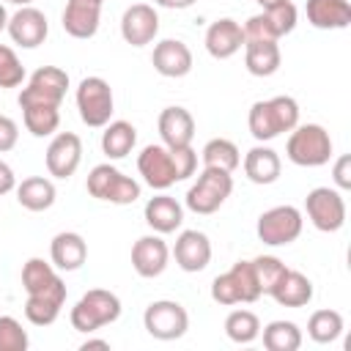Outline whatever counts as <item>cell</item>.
<instances>
[{"instance_id": "obj_35", "label": "cell", "mask_w": 351, "mask_h": 351, "mask_svg": "<svg viewBox=\"0 0 351 351\" xmlns=\"http://www.w3.org/2000/svg\"><path fill=\"white\" fill-rule=\"evenodd\" d=\"M307 335L315 343H335L343 335V315L337 310H315L307 321Z\"/></svg>"}, {"instance_id": "obj_28", "label": "cell", "mask_w": 351, "mask_h": 351, "mask_svg": "<svg viewBox=\"0 0 351 351\" xmlns=\"http://www.w3.org/2000/svg\"><path fill=\"white\" fill-rule=\"evenodd\" d=\"M55 184L44 176H30L22 178V184H16V200L22 208L27 211H47L55 203Z\"/></svg>"}, {"instance_id": "obj_37", "label": "cell", "mask_w": 351, "mask_h": 351, "mask_svg": "<svg viewBox=\"0 0 351 351\" xmlns=\"http://www.w3.org/2000/svg\"><path fill=\"white\" fill-rule=\"evenodd\" d=\"M252 269H255V277H258V285H261V293H271V288L282 280V274L288 271V266L274 258V255H258L252 261Z\"/></svg>"}, {"instance_id": "obj_1", "label": "cell", "mask_w": 351, "mask_h": 351, "mask_svg": "<svg viewBox=\"0 0 351 351\" xmlns=\"http://www.w3.org/2000/svg\"><path fill=\"white\" fill-rule=\"evenodd\" d=\"M247 123H250V134L258 143L274 140L282 132H291L293 126H299V104L291 96H274L266 101H255L250 107Z\"/></svg>"}, {"instance_id": "obj_12", "label": "cell", "mask_w": 351, "mask_h": 351, "mask_svg": "<svg viewBox=\"0 0 351 351\" xmlns=\"http://www.w3.org/2000/svg\"><path fill=\"white\" fill-rule=\"evenodd\" d=\"M137 170L143 176V181L151 189H170L178 178H176V167H173V156L167 145H145L137 156Z\"/></svg>"}, {"instance_id": "obj_20", "label": "cell", "mask_w": 351, "mask_h": 351, "mask_svg": "<svg viewBox=\"0 0 351 351\" xmlns=\"http://www.w3.org/2000/svg\"><path fill=\"white\" fill-rule=\"evenodd\" d=\"M159 137L167 148H181L192 145L195 137V118L186 107H165L159 112Z\"/></svg>"}, {"instance_id": "obj_34", "label": "cell", "mask_w": 351, "mask_h": 351, "mask_svg": "<svg viewBox=\"0 0 351 351\" xmlns=\"http://www.w3.org/2000/svg\"><path fill=\"white\" fill-rule=\"evenodd\" d=\"M225 335L239 343V346H247L252 340H258L261 335V321L252 310H233L228 318H225Z\"/></svg>"}, {"instance_id": "obj_51", "label": "cell", "mask_w": 351, "mask_h": 351, "mask_svg": "<svg viewBox=\"0 0 351 351\" xmlns=\"http://www.w3.org/2000/svg\"><path fill=\"white\" fill-rule=\"evenodd\" d=\"M5 3H14V5H19V8H22V5H30L33 0H5Z\"/></svg>"}, {"instance_id": "obj_46", "label": "cell", "mask_w": 351, "mask_h": 351, "mask_svg": "<svg viewBox=\"0 0 351 351\" xmlns=\"http://www.w3.org/2000/svg\"><path fill=\"white\" fill-rule=\"evenodd\" d=\"M11 189H16V176H14L11 165H5L0 159V195H8Z\"/></svg>"}, {"instance_id": "obj_48", "label": "cell", "mask_w": 351, "mask_h": 351, "mask_svg": "<svg viewBox=\"0 0 351 351\" xmlns=\"http://www.w3.org/2000/svg\"><path fill=\"white\" fill-rule=\"evenodd\" d=\"M80 348H82V351H88V348H110V343H107V340H85Z\"/></svg>"}, {"instance_id": "obj_47", "label": "cell", "mask_w": 351, "mask_h": 351, "mask_svg": "<svg viewBox=\"0 0 351 351\" xmlns=\"http://www.w3.org/2000/svg\"><path fill=\"white\" fill-rule=\"evenodd\" d=\"M156 5H162V8H189V5H195L197 0H154Z\"/></svg>"}, {"instance_id": "obj_33", "label": "cell", "mask_w": 351, "mask_h": 351, "mask_svg": "<svg viewBox=\"0 0 351 351\" xmlns=\"http://www.w3.org/2000/svg\"><path fill=\"white\" fill-rule=\"evenodd\" d=\"M58 271L52 263H47L44 258H30L25 266H22V288L27 293H41L47 288H52L58 282Z\"/></svg>"}, {"instance_id": "obj_3", "label": "cell", "mask_w": 351, "mask_h": 351, "mask_svg": "<svg viewBox=\"0 0 351 351\" xmlns=\"http://www.w3.org/2000/svg\"><path fill=\"white\" fill-rule=\"evenodd\" d=\"M285 154L299 167H321L332 159V137L321 123H302L291 129Z\"/></svg>"}, {"instance_id": "obj_41", "label": "cell", "mask_w": 351, "mask_h": 351, "mask_svg": "<svg viewBox=\"0 0 351 351\" xmlns=\"http://www.w3.org/2000/svg\"><path fill=\"white\" fill-rule=\"evenodd\" d=\"M211 299H214L217 304H225V307H230V304H241V299H239V288H236L230 271L214 277V282H211Z\"/></svg>"}, {"instance_id": "obj_14", "label": "cell", "mask_w": 351, "mask_h": 351, "mask_svg": "<svg viewBox=\"0 0 351 351\" xmlns=\"http://www.w3.org/2000/svg\"><path fill=\"white\" fill-rule=\"evenodd\" d=\"M5 30H8L14 44H19L25 49H36L38 44H44V38L49 33V25H47L44 11H38L33 5H22L14 16H8Z\"/></svg>"}, {"instance_id": "obj_42", "label": "cell", "mask_w": 351, "mask_h": 351, "mask_svg": "<svg viewBox=\"0 0 351 351\" xmlns=\"http://www.w3.org/2000/svg\"><path fill=\"white\" fill-rule=\"evenodd\" d=\"M241 30H244V41H280L274 36V30H271V25H269V19H266L263 11L255 14V16H250L241 25Z\"/></svg>"}, {"instance_id": "obj_24", "label": "cell", "mask_w": 351, "mask_h": 351, "mask_svg": "<svg viewBox=\"0 0 351 351\" xmlns=\"http://www.w3.org/2000/svg\"><path fill=\"white\" fill-rule=\"evenodd\" d=\"M143 217H145V222H148L151 230H156V233H173L184 222V208H181V203L176 197L156 195V197H151L145 203Z\"/></svg>"}, {"instance_id": "obj_13", "label": "cell", "mask_w": 351, "mask_h": 351, "mask_svg": "<svg viewBox=\"0 0 351 351\" xmlns=\"http://www.w3.org/2000/svg\"><path fill=\"white\" fill-rule=\"evenodd\" d=\"M159 33V14L148 3H134L121 16V36L132 47H145Z\"/></svg>"}, {"instance_id": "obj_21", "label": "cell", "mask_w": 351, "mask_h": 351, "mask_svg": "<svg viewBox=\"0 0 351 351\" xmlns=\"http://www.w3.org/2000/svg\"><path fill=\"white\" fill-rule=\"evenodd\" d=\"M101 22V5L90 0H69L63 8V30L74 38H93Z\"/></svg>"}, {"instance_id": "obj_23", "label": "cell", "mask_w": 351, "mask_h": 351, "mask_svg": "<svg viewBox=\"0 0 351 351\" xmlns=\"http://www.w3.org/2000/svg\"><path fill=\"white\" fill-rule=\"evenodd\" d=\"M307 22L318 30H343L351 25L348 0H307Z\"/></svg>"}, {"instance_id": "obj_9", "label": "cell", "mask_w": 351, "mask_h": 351, "mask_svg": "<svg viewBox=\"0 0 351 351\" xmlns=\"http://www.w3.org/2000/svg\"><path fill=\"white\" fill-rule=\"evenodd\" d=\"M304 211L313 228H318L321 233H335L346 225V200L337 189L329 186L310 189L304 197Z\"/></svg>"}, {"instance_id": "obj_38", "label": "cell", "mask_w": 351, "mask_h": 351, "mask_svg": "<svg viewBox=\"0 0 351 351\" xmlns=\"http://www.w3.org/2000/svg\"><path fill=\"white\" fill-rule=\"evenodd\" d=\"M263 14H266V19H269V25H271V30H274L277 38L288 36L296 27V19H299L296 5L291 0H282V3H277L271 8H263Z\"/></svg>"}, {"instance_id": "obj_44", "label": "cell", "mask_w": 351, "mask_h": 351, "mask_svg": "<svg viewBox=\"0 0 351 351\" xmlns=\"http://www.w3.org/2000/svg\"><path fill=\"white\" fill-rule=\"evenodd\" d=\"M16 140H19V126H16V121L8 118V115H0V154L11 151V148L16 145Z\"/></svg>"}, {"instance_id": "obj_26", "label": "cell", "mask_w": 351, "mask_h": 351, "mask_svg": "<svg viewBox=\"0 0 351 351\" xmlns=\"http://www.w3.org/2000/svg\"><path fill=\"white\" fill-rule=\"evenodd\" d=\"M269 296H271L280 307H304V304H310V299H313V282H310L307 274H302V271H296V269H288V271L282 274V280L271 288Z\"/></svg>"}, {"instance_id": "obj_45", "label": "cell", "mask_w": 351, "mask_h": 351, "mask_svg": "<svg viewBox=\"0 0 351 351\" xmlns=\"http://www.w3.org/2000/svg\"><path fill=\"white\" fill-rule=\"evenodd\" d=\"M332 178H335V184H337L340 189H351V156H348V154H343V156L335 162Z\"/></svg>"}, {"instance_id": "obj_17", "label": "cell", "mask_w": 351, "mask_h": 351, "mask_svg": "<svg viewBox=\"0 0 351 351\" xmlns=\"http://www.w3.org/2000/svg\"><path fill=\"white\" fill-rule=\"evenodd\" d=\"M241 47H244V30H241V25L236 19L222 16V19L208 25V30H206V49H208L211 58L228 60Z\"/></svg>"}, {"instance_id": "obj_22", "label": "cell", "mask_w": 351, "mask_h": 351, "mask_svg": "<svg viewBox=\"0 0 351 351\" xmlns=\"http://www.w3.org/2000/svg\"><path fill=\"white\" fill-rule=\"evenodd\" d=\"M49 258H52V266L60 269V271H77L85 258H88V244L80 233L74 230H63L52 239L49 244Z\"/></svg>"}, {"instance_id": "obj_36", "label": "cell", "mask_w": 351, "mask_h": 351, "mask_svg": "<svg viewBox=\"0 0 351 351\" xmlns=\"http://www.w3.org/2000/svg\"><path fill=\"white\" fill-rule=\"evenodd\" d=\"M230 277L239 288V299L241 302H258L261 299V285H258V277H255V269H252V261H236L230 269Z\"/></svg>"}, {"instance_id": "obj_4", "label": "cell", "mask_w": 351, "mask_h": 351, "mask_svg": "<svg viewBox=\"0 0 351 351\" xmlns=\"http://www.w3.org/2000/svg\"><path fill=\"white\" fill-rule=\"evenodd\" d=\"M85 189L90 197L96 200H107V203H115V206H129L140 197V184L129 176H123L118 167H112L110 162L104 165H96L90 173H88V181H85Z\"/></svg>"}, {"instance_id": "obj_11", "label": "cell", "mask_w": 351, "mask_h": 351, "mask_svg": "<svg viewBox=\"0 0 351 351\" xmlns=\"http://www.w3.org/2000/svg\"><path fill=\"white\" fill-rule=\"evenodd\" d=\"M47 170L55 178H71L82 162V140L74 132H60L47 145Z\"/></svg>"}, {"instance_id": "obj_30", "label": "cell", "mask_w": 351, "mask_h": 351, "mask_svg": "<svg viewBox=\"0 0 351 351\" xmlns=\"http://www.w3.org/2000/svg\"><path fill=\"white\" fill-rule=\"evenodd\" d=\"M239 165H241V154L233 140L214 137L203 145V167H217V170L233 173Z\"/></svg>"}, {"instance_id": "obj_18", "label": "cell", "mask_w": 351, "mask_h": 351, "mask_svg": "<svg viewBox=\"0 0 351 351\" xmlns=\"http://www.w3.org/2000/svg\"><path fill=\"white\" fill-rule=\"evenodd\" d=\"M151 63L154 69L162 74V77H186L192 71V52L184 41L178 38H165L154 47V55H151Z\"/></svg>"}, {"instance_id": "obj_43", "label": "cell", "mask_w": 351, "mask_h": 351, "mask_svg": "<svg viewBox=\"0 0 351 351\" xmlns=\"http://www.w3.org/2000/svg\"><path fill=\"white\" fill-rule=\"evenodd\" d=\"M170 156H173V167H176V178L178 181L195 176V170H197V154L192 151V145L170 148Z\"/></svg>"}, {"instance_id": "obj_15", "label": "cell", "mask_w": 351, "mask_h": 351, "mask_svg": "<svg viewBox=\"0 0 351 351\" xmlns=\"http://www.w3.org/2000/svg\"><path fill=\"white\" fill-rule=\"evenodd\" d=\"M167 261H170V250L167 244L162 241V233H151V236H140L134 244H132V269L151 280V277H159L165 269H167Z\"/></svg>"}, {"instance_id": "obj_25", "label": "cell", "mask_w": 351, "mask_h": 351, "mask_svg": "<svg viewBox=\"0 0 351 351\" xmlns=\"http://www.w3.org/2000/svg\"><path fill=\"white\" fill-rule=\"evenodd\" d=\"M280 170H282V162L277 151L269 145H255L244 154V173L252 184H261V186L274 184L280 178Z\"/></svg>"}, {"instance_id": "obj_39", "label": "cell", "mask_w": 351, "mask_h": 351, "mask_svg": "<svg viewBox=\"0 0 351 351\" xmlns=\"http://www.w3.org/2000/svg\"><path fill=\"white\" fill-rule=\"evenodd\" d=\"M30 340L14 315H0V351H27Z\"/></svg>"}, {"instance_id": "obj_7", "label": "cell", "mask_w": 351, "mask_h": 351, "mask_svg": "<svg viewBox=\"0 0 351 351\" xmlns=\"http://www.w3.org/2000/svg\"><path fill=\"white\" fill-rule=\"evenodd\" d=\"M302 225H304V219H302V211L296 206H274L258 217L255 230H258V239L263 244L285 247V244L299 239Z\"/></svg>"}, {"instance_id": "obj_19", "label": "cell", "mask_w": 351, "mask_h": 351, "mask_svg": "<svg viewBox=\"0 0 351 351\" xmlns=\"http://www.w3.org/2000/svg\"><path fill=\"white\" fill-rule=\"evenodd\" d=\"M66 302V282L58 280L52 288L41 291V293H27L25 302V318L36 326H49L55 324V318L60 315V307Z\"/></svg>"}, {"instance_id": "obj_5", "label": "cell", "mask_w": 351, "mask_h": 351, "mask_svg": "<svg viewBox=\"0 0 351 351\" xmlns=\"http://www.w3.org/2000/svg\"><path fill=\"white\" fill-rule=\"evenodd\" d=\"M233 192V176L217 167H203L186 192V208L195 214H214Z\"/></svg>"}, {"instance_id": "obj_2", "label": "cell", "mask_w": 351, "mask_h": 351, "mask_svg": "<svg viewBox=\"0 0 351 351\" xmlns=\"http://www.w3.org/2000/svg\"><path fill=\"white\" fill-rule=\"evenodd\" d=\"M71 326L82 335H90L112 321L121 318V299L112 291L104 288H90L88 293L80 296V302L71 307Z\"/></svg>"}, {"instance_id": "obj_27", "label": "cell", "mask_w": 351, "mask_h": 351, "mask_svg": "<svg viewBox=\"0 0 351 351\" xmlns=\"http://www.w3.org/2000/svg\"><path fill=\"white\" fill-rule=\"evenodd\" d=\"M280 60L277 41H244V66L252 77H271L280 69Z\"/></svg>"}, {"instance_id": "obj_40", "label": "cell", "mask_w": 351, "mask_h": 351, "mask_svg": "<svg viewBox=\"0 0 351 351\" xmlns=\"http://www.w3.org/2000/svg\"><path fill=\"white\" fill-rule=\"evenodd\" d=\"M25 80V66L19 63L16 52L0 44V88H16Z\"/></svg>"}, {"instance_id": "obj_16", "label": "cell", "mask_w": 351, "mask_h": 351, "mask_svg": "<svg viewBox=\"0 0 351 351\" xmlns=\"http://www.w3.org/2000/svg\"><path fill=\"white\" fill-rule=\"evenodd\" d=\"M173 255H176L178 269H184L189 274L203 271L211 261V241L203 230H181L176 239Z\"/></svg>"}, {"instance_id": "obj_32", "label": "cell", "mask_w": 351, "mask_h": 351, "mask_svg": "<svg viewBox=\"0 0 351 351\" xmlns=\"http://www.w3.org/2000/svg\"><path fill=\"white\" fill-rule=\"evenodd\" d=\"M302 346V329L293 321H271L263 326L266 351H296Z\"/></svg>"}, {"instance_id": "obj_10", "label": "cell", "mask_w": 351, "mask_h": 351, "mask_svg": "<svg viewBox=\"0 0 351 351\" xmlns=\"http://www.w3.org/2000/svg\"><path fill=\"white\" fill-rule=\"evenodd\" d=\"M66 88H69V74L58 66H41L30 74L27 85L22 88L19 93V107H27V104H52V107H60L63 96H66Z\"/></svg>"}, {"instance_id": "obj_52", "label": "cell", "mask_w": 351, "mask_h": 351, "mask_svg": "<svg viewBox=\"0 0 351 351\" xmlns=\"http://www.w3.org/2000/svg\"><path fill=\"white\" fill-rule=\"evenodd\" d=\"M90 3H96V5H101V3H104V0H90Z\"/></svg>"}, {"instance_id": "obj_50", "label": "cell", "mask_w": 351, "mask_h": 351, "mask_svg": "<svg viewBox=\"0 0 351 351\" xmlns=\"http://www.w3.org/2000/svg\"><path fill=\"white\" fill-rule=\"evenodd\" d=\"M261 8H271V5H277V3H282V0H255Z\"/></svg>"}, {"instance_id": "obj_49", "label": "cell", "mask_w": 351, "mask_h": 351, "mask_svg": "<svg viewBox=\"0 0 351 351\" xmlns=\"http://www.w3.org/2000/svg\"><path fill=\"white\" fill-rule=\"evenodd\" d=\"M5 25H8V14H5V5L0 3V30H5Z\"/></svg>"}, {"instance_id": "obj_29", "label": "cell", "mask_w": 351, "mask_h": 351, "mask_svg": "<svg viewBox=\"0 0 351 351\" xmlns=\"http://www.w3.org/2000/svg\"><path fill=\"white\" fill-rule=\"evenodd\" d=\"M137 143V129L129 121H110L101 134V151L110 159H123Z\"/></svg>"}, {"instance_id": "obj_31", "label": "cell", "mask_w": 351, "mask_h": 351, "mask_svg": "<svg viewBox=\"0 0 351 351\" xmlns=\"http://www.w3.org/2000/svg\"><path fill=\"white\" fill-rule=\"evenodd\" d=\"M22 118H25V129L33 137H49L60 126V110L52 104H27L22 107Z\"/></svg>"}, {"instance_id": "obj_8", "label": "cell", "mask_w": 351, "mask_h": 351, "mask_svg": "<svg viewBox=\"0 0 351 351\" xmlns=\"http://www.w3.org/2000/svg\"><path fill=\"white\" fill-rule=\"evenodd\" d=\"M143 324H145V332L156 340H178L189 329V315L184 304L173 299H156L145 307Z\"/></svg>"}, {"instance_id": "obj_6", "label": "cell", "mask_w": 351, "mask_h": 351, "mask_svg": "<svg viewBox=\"0 0 351 351\" xmlns=\"http://www.w3.org/2000/svg\"><path fill=\"white\" fill-rule=\"evenodd\" d=\"M112 88L104 77H85L77 88V110L85 126H107L112 115Z\"/></svg>"}]
</instances>
